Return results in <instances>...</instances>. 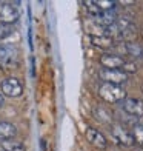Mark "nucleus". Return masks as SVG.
<instances>
[{"label": "nucleus", "mask_w": 143, "mask_h": 151, "mask_svg": "<svg viewBox=\"0 0 143 151\" xmlns=\"http://www.w3.org/2000/svg\"><path fill=\"white\" fill-rule=\"evenodd\" d=\"M0 151H26V147L22 142L16 140H2L0 142Z\"/></svg>", "instance_id": "nucleus-14"}, {"label": "nucleus", "mask_w": 143, "mask_h": 151, "mask_svg": "<svg viewBox=\"0 0 143 151\" xmlns=\"http://www.w3.org/2000/svg\"><path fill=\"white\" fill-rule=\"evenodd\" d=\"M19 51L14 45H0V62L8 59H17Z\"/></svg>", "instance_id": "nucleus-13"}, {"label": "nucleus", "mask_w": 143, "mask_h": 151, "mask_svg": "<svg viewBox=\"0 0 143 151\" xmlns=\"http://www.w3.org/2000/svg\"><path fill=\"white\" fill-rule=\"evenodd\" d=\"M137 36V26H135L134 23L131 26H128L126 29L123 31H120V39H123L126 40V42H132V39Z\"/></svg>", "instance_id": "nucleus-16"}, {"label": "nucleus", "mask_w": 143, "mask_h": 151, "mask_svg": "<svg viewBox=\"0 0 143 151\" xmlns=\"http://www.w3.org/2000/svg\"><path fill=\"white\" fill-rule=\"evenodd\" d=\"M125 54L132 59H143V46L134 42H125Z\"/></svg>", "instance_id": "nucleus-12"}, {"label": "nucleus", "mask_w": 143, "mask_h": 151, "mask_svg": "<svg viewBox=\"0 0 143 151\" xmlns=\"http://www.w3.org/2000/svg\"><path fill=\"white\" fill-rule=\"evenodd\" d=\"M117 19L119 17H117V14H115V9H112V11H103L97 17H94V23L99 25V26H103V28H109V26L115 25Z\"/></svg>", "instance_id": "nucleus-9"}, {"label": "nucleus", "mask_w": 143, "mask_h": 151, "mask_svg": "<svg viewBox=\"0 0 143 151\" xmlns=\"http://www.w3.org/2000/svg\"><path fill=\"white\" fill-rule=\"evenodd\" d=\"M85 136H86V140L89 142L92 147L99 148V150H106V148H108L106 137L102 134L99 129H95V128H92V127H88L86 131H85Z\"/></svg>", "instance_id": "nucleus-8"}, {"label": "nucleus", "mask_w": 143, "mask_h": 151, "mask_svg": "<svg viewBox=\"0 0 143 151\" xmlns=\"http://www.w3.org/2000/svg\"><path fill=\"white\" fill-rule=\"evenodd\" d=\"M82 5L86 8V11L89 12L92 17H97L99 14H102V9L97 6V3L94 2V0H86V2H82Z\"/></svg>", "instance_id": "nucleus-17"}, {"label": "nucleus", "mask_w": 143, "mask_h": 151, "mask_svg": "<svg viewBox=\"0 0 143 151\" xmlns=\"http://www.w3.org/2000/svg\"><path fill=\"white\" fill-rule=\"evenodd\" d=\"M142 93H143V82H142Z\"/></svg>", "instance_id": "nucleus-26"}, {"label": "nucleus", "mask_w": 143, "mask_h": 151, "mask_svg": "<svg viewBox=\"0 0 143 151\" xmlns=\"http://www.w3.org/2000/svg\"><path fill=\"white\" fill-rule=\"evenodd\" d=\"M140 34H142V37H143V26H142V32Z\"/></svg>", "instance_id": "nucleus-25"}, {"label": "nucleus", "mask_w": 143, "mask_h": 151, "mask_svg": "<svg viewBox=\"0 0 143 151\" xmlns=\"http://www.w3.org/2000/svg\"><path fill=\"white\" fill-rule=\"evenodd\" d=\"M131 151H143V148L142 147H134V148H131Z\"/></svg>", "instance_id": "nucleus-23"}, {"label": "nucleus", "mask_w": 143, "mask_h": 151, "mask_svg": "<svg viewBox=\"0 0 143 151\" xmlns=\"http://www.w3.org/2000/svg\"><path fill=\"white\" fill-rule=\"evenodd\" d=\"M0 68L5 71H11L19 68V59H8V60H2L0 62Z\"/></svg>", "instance_id": "nucleus-18"}, {"label": "nucleus", "mask_w": 143, "mask_h": 151, "mask_svg": "<svg viewBox=\"0 0 143 151\" xmlns=\"http://www.w3.org/2000/svg\"><path fill=\"white\" fill-rule=\"evenodd\" d=\"M97 6L102 9V12L103 11H112L115 9V6H117V2H111V0H97Z\"/></svg>", "instance_id": "nucleus-20"}, {"label": "nucleus", "mask_w": 143, "mask_h": 151, "mask_svg": "<svg viewBox=\"0 0 143 151\" xmlns=\"http://www.w3.org/2000/svg\"><path fill=\"white\" fill-rule=\"evenodd\" d=\"M17 134V128L9 122H0V142L11 140Z\"/></svg>", "instance_id": "nucleus-10"}, {"label": "nucleus", "mask_w": 143, "mask_h": 151, "mask_svg": "<svg viewBox=\"0 0 143 151\" xmlns=\"http://www.w3.org/2000/svg\"><path fill=\"white\" fill-rule=\"evenodd\" d=\"M99 97L108 104H119L126 99V91L123 86L112 85V83H102L99 88Z\"/></svg>", "instance_id": "nucleus-1"}, {"label": "nucleus", "mask_w": 143, "mask_h": 151, "mask_svg": "<svg viewBox=\"0 0 143 151\" xmlns=\"http://www.w3.org/2000/svg\"><path fill=\"white\" fill-rule=\"evenodd\" d=\"M122 71L123 73H129V74H134L135 71H137V65L134 63V62H131V60H126L125 62V65H123V68H122Z\"/></svg>", "instance_id": "nucleus-22"}, {"label": "nucleus", "mask_w": 143, "mask_h": 151, "mask_svg": "<svg viewBox=\"0 0 143 151\" xmlns=\"http://www.w3.org/2000/svg\"><path fill=\"white\" fill-rule=\"evenodd\" d=\"M111 136L114 142L119 147H125V148H134L135 140L132 133H129L123 125H112L111 127Z\"/></svg>", "instance_id": "nucleus-2"}, {"label": "nucleus", "mask_w": 143, "mask_h": 151, "mask_svg": "<svg viewBox=\"0 0 143 151\" xmlns=\"http://www.w3.org/2000/svg\"><path fill=\"white\" fill-rule=\"evenodd\" d=\"M20 16L19 3H11V2H2L0 3V23L3 25H12L17 22Z\"/></svg>", "instance_id": "nucleus-3"}, {"label": "nucleus", "mask_w": 143, "mask_h": 151, "mask_svg": "<svg viewBox=\"0 0 143 151\" xmlns=\"http://www.w3.org/2000/svg\"><path fill=\"white\" fill-rule=\"evenodd\" d=\"M99 77L103 80L105 83H112V85L122 86L123 83H126L128 74L123 73L122 70H102L99 73Z\"/></svg>", "instance_id": "nucleus-5"}, {"label": "nucleus", "mask_w": 143, "mask_h": 151, "mask_svg": "<svg viewBox=\"0 0 143 151\" xmlns=\"http://www.w3.org/2000/svg\"><path fill=\"white\" fill-rule=\"evenodd\" d=\"M92 113H94V117L97 119L99 122L109 123V122L112 120V116H111V113L108 111L106 108H103V106H95V108L92 109Z\"/></svg>", "instance_id": "nucleus-15"}, {"label": "nucleus", "mask_w": 143, "mask_h": 151, "mask_svg": "<svg viewBox=\"0 0 143 151\" xmlns=\"http://www.w3.org/2000/svg\"><path fill=\"white\" fill-rule=\"evenodd\" d=\"M3 105V96H0V106Z\"/></svg>", "instance_id": "nucleus-24"}, {"label": "nucleus", "mask_w": 143, "mask_h": 151, "mask_svg": "<svg viewBox=\"0 0 143 151\" xmlns=\"http://www.w3.org/2000/svg\"><path fill=\"white\" fill-rule=\"evenodd\" d=\"M99 62H100V65L103 66V70H122L126 60L122 56H119V54L106 52V54H102Z\"/></svg>", "instance_id": "nucleus-7"}, {"label": "nucleus", "mask_w": 143, "mask_h": 151, "mask_svg": "<svg viewBox=\"0 0 143 151\" xmlns=\"http://www.w3.org/2000/svg\"><path fill=\"white\" fill-rule=\"evenodd\" d=\"M132 136H134L135 143L143 148V125H135L132 129Z\"/></svg>", "instance_id": "nucleus-19"}, {"label": "nucleus", "mask_w": 143, "mask_h": 151, "mask_svg": "<svg viewBox=\"0 0 143 151\" xmlns=\"http://www.w3.org/2000/svg\"><path fill=\"white\" fill-rule=\"evenodd\" d=\"M122 111L132 116V117H140L143 116V100L135 97H126L123 102H120Z\"/></svg>", "instance_id": "nucleus-6"}, {"label": "nucleus", "mask_w": 143, "mask_h": 151, "mask_svg": "<svg viewBox=\"0 0 143 151\" xmlns=\"http://www.w3.org/2000/svg\"><path fill=\"white\" fill-rule=\"evenodd\" d=\"M12 31H14V26L12 25H3V23H0V40H3L6 37H9Z\"/></svg>", "instance_id": "nucleus-21"}, {"label": "nucleus", "mask_w": 143, "mask_h": 151, "mask_svg": "<svg viewBox=\"0 0 143 151\" xmlns=\"http://www.w3.org/2000/svg\"><path fill=\"white\" fill-rule=\"evenodd\" d=\"M0 91L6 97H19L23 93V86L20 83V80L16 77H6L5 80H2L0 83Z\"/></svg>", "instance_id": "nucleus-4"}, {"label": "nucleus", "mask_w": 143, "mask_h": 151, "mask_svg": "<svg viewBox=\"0 0 143 151\" xmlns=\"http://www.w3.org/2000/svg\"><path fill=\"white\" fill-rule=\"evenodd\" d=\"M91 43L95 48H100V50H109V48H114V39L106 36H92Z\"/></svg>", "instance_id": "nucleus-11"}]
</instances>
